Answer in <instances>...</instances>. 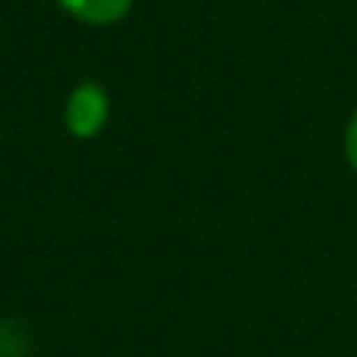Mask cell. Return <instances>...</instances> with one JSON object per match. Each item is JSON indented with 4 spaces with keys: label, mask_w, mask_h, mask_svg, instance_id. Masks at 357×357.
Segmentation results:
<instances>
[{
    "label": "cell",
    "mask_w": 357,
    "mask_h": 357,
    "mask_svg": "<svg viewBox=\"0 0 357 357\" xmlns=\"http://www.w3.org/2000/svg\"><path fill=\"white\" fill-rule=\"evenodd\" d=\"M110 119V98L104 85L98 82H82L69 91L66 107H63V123L73 138H94L104 132Z\"/></svg>",
    "instance_id": "obj_1"
},
{
    "label": "cell",
    "mask_w": 357,
    "mask_h": 357,
    "mask_svg": "<svg viewBox=\"0 0 357 357\" xmlns=\"http://www.w3.org/2000/svg\"><path fill=\"white\" fill-rule=\"evenodd\" d=\"M345 157H348V163H351V169L357 173V110H354L351 123H348V132H345Z\"/></svg>",
    "instance_id": "obj_3"
},
{
    "label": "cell",
    "mask_w": 357,
    "mask_h": 357,
    "mask_svg": "<svg viewBox=\"0 0 357 357\" xmlns=\"http://www.w3.org/2000/svg\"><path fill=\"white\" fill-rule=\"evenodd\" d=\"M69 16L88 25H113L123 22L132 10V0H56Z\"/></svg>",
    "instance_id": "obj_2"
}]
</instances>
